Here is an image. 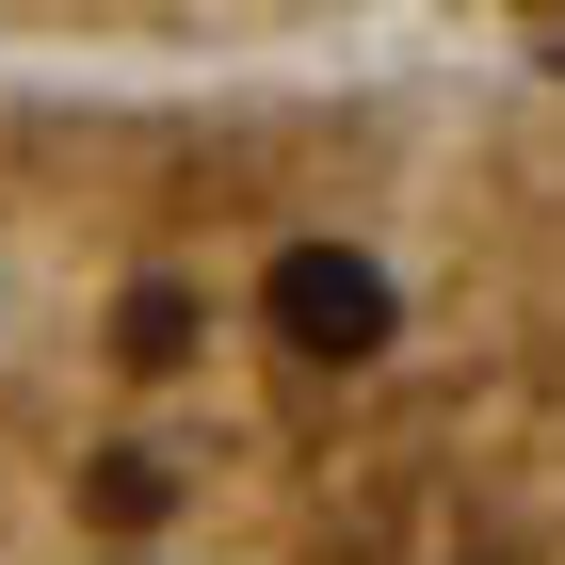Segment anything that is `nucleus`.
I'll list each match as a JSON object with an SVG mask.
<instances>
[{
	"label": "nucleus",
	"mask_w": 565,
	"mask_h": 565,
	"mask_svg": "<svg viewBox=\"0 0 565 565\" xmlns=\"http://www.w3.org/2000/svg\"><path fill=\"white\" fill-rule=\"evenodd\" d=\"M0 565H565V82L0 65Z\"/></svg>",
	"instance_id": "1"
},
{
	"label": "nucleus",
	"mask_w": 565,
	"mask_h": 565,
	"mask_svg": "<svg viewBox=\"0 0 565 565\" xmlns=\"http://www.w3.org/2000/svg\"><path fill=\"white\" fill-rule=\"evenodd\" d=\"M388 0H0V65H243L323 49Z\"/></svg>",
	"instance_id": "2"
}]
</instances>
